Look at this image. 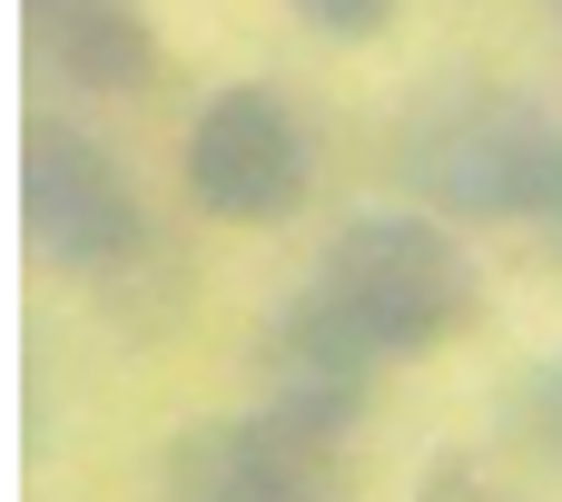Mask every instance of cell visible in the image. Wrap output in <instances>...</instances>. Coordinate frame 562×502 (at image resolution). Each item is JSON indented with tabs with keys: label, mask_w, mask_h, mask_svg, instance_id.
<instances>
[{
	"label": "cell",
	"mask_w": 562,
	"mask_h": 502,
	"mask_svg": "<svg viewBox=\"0 0 562 502\" xmlns=\"http://www.w3.org/2000/svg\"><path fill=\"white\" fill-rule=\"evenodd\" d=\"M356 414L366 395L277 385L257 414L198 424L168 454V502H356Z\"/></svg>",
	"instance_id": "6da1fadb"
},
{
	"label": "cell",
	"mask_w": 562,
	"mask_h": 502,
	"mask_svg": "<svg viewBox=\"0 0 562 502\" xmlns=\"http://www.w3.org/2000/svg\"><path fill=\"white\" fill-rule=\"evenodd\" d=\"M405 178L425 207L474 227H543L562 197V118H543L514 89H464L405 128Z\"/></svg>",
	"instance_id": "7a4b0ae2"
},
{
	"label": "cell",
	"mask_w": 562,
	"mask_h": 502,
	"mask_svg": "<svg viewBox=\"0 0 562 502\" xmlns=\"http://www.w3.org/2000/svg\"><path fill=\"white\" fill-rule=\"evenodd\" d=\"M316 276L366 316V335L405 365V355H435L445 335H464L474 316V256L454 247L445 217H415V207H366L336 227V247L316 256Z\"/></svg>",
	"instance_id": "3957f363"
},
{
	"label": "cell",
	"mask_w": 562,
	"mask_h": 502,
	"mask_svg": "<svg viewBox=\"0 0 562 502\" xmlns=\"http://www.w3.org/2000/svg\"><path fill=\"white\" fill-rule=\"evenodd\" d=\"M178 178H188V197H198L217 227H286V217L306 207V187H316V148H306L286 89L237 79V89H217V99L188 118Z\"/></svg>",
	"instance_id": "277c9868"
},
{
	"label": "cell",
	"mask_w": 562,
	"mask_h": 502,
	"mask_svg": "<svg viewBox=\"0 0 562 502\" xmlns=\"http://www.w3.org/2000/svg\"><path fill=\"white\" fill-rule=\"evenodd\" d=\"M20 217H30V247L59 276H109V266H128L148 247V217H138V187H128L119 148L89 138L79 118H30Z\"/></svg>",
	"instance_id": "5b68a950"
},
{
	"label": "cell",
	"mask_w": 562,
	"mask_h": 502,
	"mask_svg": "<svg viewBox=\"0 0 562 502\" xmlns=\"http://www.w3.org/2000/svg\"><path fill=\"white\" fill-rule=\"evenodd\" d=\"M267 355H277V385H336V395H366L375 365H395V355L366 335V316H356L326 276L286 286V306L267 316Z\"/></svg>",
	"instance_id": "8992f818"
},
{
	"label": "cell",
	"mask_w": 562,
	"mask_h": 502,
	"mask_svg": "<svg viewBox=\"0 0 562 502\" xmlns=\"http://www.w3.org/2000/svg\"><path fill=\"white\" fill-rule=\"evenodd\" d=\"M40 30H49L59 79L89 89V99H128V89L158 79V39H148L138 0H49Z\"/></svg>",
	"instance_id": "52a82bcc"
},
{
	"label": "cell",
	"mask_w": 562,
	"mask_h": 502,
	"mask_svg": "<svg viewBox=\"0 0 562 502\" xmlns=\"http://www.w3.org/2000/svg\"><path fill=\"white\" fill-rule=\"evenodd\" d=\"M514 434H524L533 454H553V464H562V355H543V365L514 375Z\"/></svg>",
	"instance_id": "ba28073f"
},
{
	"label": "cell",
	"mask_w": 562,
	"mask_h": 502,
	"mask_svg": "<svg viewBox=\"0 0 562 502\" xmlns=\"http://www.w3.org/2000/svg\"><path fill=\"white\" fill-rule=\"evenodd\" d=\"M286 10H296L316 39H346V49H356V39H375V30L395 20V0H286Z\"/></svg>",
	"instance_id": "9c48e42d"
},
{
	"label": "cell",
	"mask_w": 562,
	"mask_h": 502,
	"mask_svg": "<svg viewBox=\"0 0 562 502\" xmlns=\"http://www.w3.org/2000/svg\"><path fill=\"white\" fill-rule=\"evenodd\" d=\"M415 502H504V493H494V474H484L474 454H435V464L415 474Z\"/></svg>",
	"instance_id": "30bf717a"
},
{
	"label": "cell",
	"mask_w": 562,
	"mask_h": 502,
	"mask_svg": "<svg viewBox=\"0 0 562 502\" xmlns=\"http://www.w3.org/2000/svg\"><path fill=\"white\" fill-rule=\"evenodd\" d=\"M543 237H553V247H562V197H553V217H543Z\"/></svg>",
	"instance_id": "8fae6325"
}]
</instances>
